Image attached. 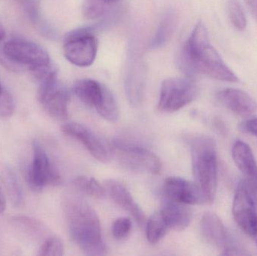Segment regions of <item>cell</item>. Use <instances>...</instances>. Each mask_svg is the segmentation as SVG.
<instances>
[{
	"instance_id": "484cf974",
	"label": "cell",
	"mask_w": 257,
	"mask_h": 256,
	"mask_svg": "<svg viewBox=\"0 0 257 256\" xmlns=\"http://www.w3.org/2000/svg\"><path fill=\"white\" fill-rule=\"evenodd\" d=\"M131 229L132 222L128 217L118 218L113 224V236L117 240H123L130 235Z\"/></svg>"
},
{
	"instance_id": "d6a6232c",
	"label": "cell",
	"mask_w": 257,
	"mask_h": 256,
	"mask_svg": "<svg viewBox=\"0 0 257 256\" xmlns=\"http://www.w3.org/2000/svg\"><path fill=\"white\" fill-rule=\"evenodd\" d=\"M255 238V240H256V245H257V235L256 236V237H254Z\"/></svg>"
},
{
	"instance_id": "d6986e66",
	"label": "cell",
	"mask_w": 257,
	"mask_h": 256,
	"mask_svg": "<svg viewBox=\"0 0 257 256\" xmlns=\"http://www.w3.org/2000/svg\"><path fill=\"white\" fill-rule=\"evenodd\" d=\"M167 222L161 210L154 212L147 222V238L150 243L160 242L169 231Z\"/></svg>"
},
{
	"instance_id": "4fadbf2b",
	"label": "cell",
	"mask_w": 257,
	"mask_h": 256,
	"mask_svg": "<svg viewBox=\"0 0 257 256\" xmlns=\"http://www.w3.org/2000/svg\"><path fill=\"white\" fill-rule=\"evenodd\" d=\"M104 187L111 200L130 213L139 225H143L145 223L146 218L143 210L136 202L127 187L123 183L118 180H108L105 181Z\"/></svg>"
},
{
	"instance_id": "30bf717a",
	"label": "cell",
	"mask_w": 257,
	"mask_h": 256,
	"mask_svg": "<svg viewBox=\"0 0 257 256\" xmlns=\"http://www.w3.org/2000/svg\"><path fill=\"white\" fill-rule=\"evenodd\" d=\"M33 163L26 170V180L33 191L39 192L47 185H58L61 177L47 154L37 141L33 143Z\"/></svg>"
},
{
	"instance_id": "9c48e42d",
	"label": "cell",
	"mask_w": 257,
	"mask_h": 256,
	"mask_svg": "<svg viewBox=\"0 0 257 256\" xmlns=\"http://www.w3.org/2000/svg\"><path fill=\"white\" fill-rule=\"evenodd\" d=\"M38 99L45 111L53 118L66 120L68 117L69 94L60 84L57 72L39 82Z\"/></svg>"
},
{
	"instance_id": "7c38bea8",
	"label": "cell",
	"mask_w": 257,
	"mask_h": 256,
	"mask_svg": "<svg viewBox=\"0 0 257 256\" xmlns=\"http://www.w3.org/2000/svg\"><path fill=\"white\" fill-rule=\"evenodd\" d=\"M163 192L168 200L187 204H205L203 192L195 182L177 177H168L164 182Z\"/></svg>"
},
{
	"instance_id": "e0dca14e",
	"label": "cell",
	"mask_w": 257,
	"mask_h": 256,
	"mask_svg": "<svg viewBox=\"0 0 257 256\" xmlns=\"http://www.w3.org/2000/svg\"><path fill=\"white\" fill-rule=\"evenodd\" d=\"M108 87L93 79H81L74 84L77 97L88 106L97 109L105 97Z\"/></svg>"
},
{
	"instance_id": "5bb4252c",
	"label": "cell",
	"mask_w": 257,
	"mask_h": 256,
	"mask_svg": "<svg viewBox=\"0 0 257 256\" xmlns=\"http://www.w3.org/2000/svg\"><path fill=\"white\" fill-rule=\"evenodd\" d=\"M216 98L226 109L238 115H251L257 110L256 101L242 90L224 89L217 92Z\"/></svg>"
},
{
	"instance_id": "7a4b0ae2",
	"label": "cell",
	"mask_w": 257,
	"mask_h": 256,
	"mask_svg": "<svg viewBox=\"0 0 257 256\" xmlns=\"http://www.w3.org/2000/svg\"><path fill=\"white\" fill-rule=\"evenodd\" d=\"M192 168L195 183L203 192L206 203L214 201L217 191V161L214 140L205 135L193 137L190 141Z\"/></svg>"
},
{
	"instance_id": "3957f363",
	"label": "cell",
	"mask_w": 257,
	"mask_h": 256,
	"mask_svg": "<svg viewBox=\"0 0 257 256\" xmlns=\"http://www.w3.org/2000/svg\"><path fill=\"white\" fill-rule=\"evenodd\" d=\"M178 64L181 70L190 78L203 75L225 82L236 83L239 81L211 45L196 53H188L182 49Z\"/></svg>"
},
{
	"instance_id": "277c9868",
	"label": "cell",
	"mask_w": 257,
	"mask_h": 256,
	"mask_svg": "<svg viewBox=\"0 0 257 256\" xmlns=\"http://www.w3.org/2000/svg\"><path fill=\"white\" fill-rule=\"evenodd\" d=\"M3 56L8 62L27 68L30 72L51 66L48 53L41 45L30 41L13 39L3 45Z\"/></svg>"
},
{
	"instance_id": "6da1fadb",
	"label": "cell",
	"mask_w": 257,
	"mask_h": 256,
	"mask_svg": "<svg viewBox=\"0 0 257 256\" xmlns=\"http://www.w3.org/2000/svg\"><path fill=\"white\" fill-rule=\"evenodd\" d=\"M69 235L87 255H103L106 246L102 228L94 209L81 197L66 195L63 201Z\"/></svg>"
},
{
	"instance_id": "8fae6325",
	"label": "cell",
	"mask_w": 257,
	"mask_h": 256,
	"mask_svg": "<svg viewBox=\"0 0 257 256\" xmlns=\"http://www.w3.org/2000/svg\"><path fill=\"white\" fill-rule=\"evenodd\" d=\"M62 132L80 141L98 161L102 162L109 161L111 155L109 147L87 126L77 123H66L62 126Z\"/></svg>"
},
{
	"instance_id": "ba28073f",
	"label": "cell",
	"mask_w": 257,
	"mask_h": 256,
	"mask_svg": "<svg viewBox=\"0 0 257 256\" xmlns=\"http://www.w3.org/2000/svg\"><path fill=\"white\" fill-rule=\"evenodd\" d=\"M237 225L247 235H257V197L245 180L237 185L232 207Z\"/></svg>"
},
{
	"instance_id": "ac0fdd59",
	"label": "cell",
	"mask_w": 257,
	"mask_h": 256,
	"mask_svg": "<svg viewBox=\"0 0 257 256\" xmlns=\"http://www.w3.org/2000/svg\"><path fill=\"white\" fill-rule=\"evenodd\" d=\"M167 222L169 229L183 231L190 225L191 210L187 204H181L168 200L160 209Z\"/></svg>"
},
{
	"instance_id": "5b68a950",
	"label": "cell",
	"mask_w": 257,
	"mask_h": 256,
	"mask_svg": "<svg viewBox=\"0 0 257 256\" xmlns=\"http://www.w3.org/2000/svg\"><path fill=\"white\" fill-rule=\"evenodd\" d=\"M199 90L193 80L172 78L164 80L160 87L158 109L163 112H175L196 99Z\"/></svg>"
},
{
	"instance_id": "83f0119b",
	"label": "cell",
	"mask_w": 257,
	"mask_h": 256,
	"mask_svg": "<svg viewBox=\"0 0 257 256\" xmlns=\"http://www.w3.org/2000/svg\"><path fill=\"white\" fill-rule=\"evenodd\" d=\"M239 129L244 133L250 134L257 138V118L249 119L240 123Z\"/></svg>"
},
{
	"instance_id": "d4e9b609",
	"label": "cell",
	"mask_w": 257,
	"mask_h": 256,
	"mask_svg": "<svg viewBox=\"0 0 257 256\" xmlns=\"http://www.w3.org/2000/svg\"><path fill=\"white\" fill-rule=\"evenodd\" d=\"M64 252V246L60 238L51 237L47 239L41 247L39 255L42 256H61Z\"/></svg>"
},
{
	"instance_id": "8992f818",
	"label": "cell",
	"mask_w": 257,
	"mask_h": 256,
	"mask_svg": "<svg viewBox=\"0 0 257 256\" xmlns=\"http://www.w3.org/2000/svg\"><path fill=\"white\" fill-rule=\"evenodd\" d=\"M113 152L120 165L130 171L151 174H158L161 171L162 163L158 156L145 147L117 140L113 143Z\"/></svg>"
},
{
	"instance_id": "ffe728a7",
	"label": "cell",
	"mask_w": 257,
	"mask_h": 256,
	"mask_svg": "<svg viewBox=\"0 0 257 256\" xmlns=\"http://www.w3.org/2000/svg\"><path fill=\"white\" fill-rule=\"evenodd\" d=\"M2 177L11 202L15 207L22 205L24 201L22 188L13 170L9 167H5Z\"/></svg>"
},
{
	"instance_id": "f546056e",
	"label": "cell",
	"mask_w": 257,
	"mask_h": 256,
	"mask_svg": "<svg viewBox=\"0 0 257 256\" xmlns=\"http://www.w3.org/2000/svg\"><path fill=\"white\" fill-rule=\"evenodd\" d=\"M3 90H4V88H3V85H2L1 82H0V93L3 91Z\"/></svg>"
},
{
	"instance_id": "2e32d148",
	"label": "cell",
	"mask_w": 257,
	"mask_h": 256,
	"mask_svg": "<svg viewBox=\"0 0 257 256\" xmlns=\"http://www.w3.org/2000/svg\"><path fill=\"white\" fill-rule=\"evenodd\" d=\"M200 230L206 243L221 252L224 250L230 237L217 214L211 212L205 213L201 219Z\"/></svg>"
},
{
	"instance_id": "cb8c5ba5",
	"label": "cell",
	"mask_w": 257,
	"mask_h": 256,
	"mask_svg": "<svg viewBox=\"0 0 257 256\" xmlns=\"http://www.w3.org/2000/svg\"><path fill=\"white\" fill-rule=\"evenodd\" d=\"M228 14L231 22L235 28L239 30H244L246 28L247 18L244 9L238 0H229Z\"/></svg>"
},
{
	"instance_id": "4dcf8cb0",
	"label": "cell",
	"mask_w": 257,
	"mask_h": 256,
	"mask_svg": "<svg viewBox=\"0 0 257 256\" xmlns=\"http://www.w3.org/2000/svg\"><path fill=\"white\" fill-rule=\"evenodd\" d=\"M107 1L111 4V3H114V2L117 1V0H107Z\"/></svg>"
},
{
	"instance_id": "603a6c76",
	"label": "cell",
	"mask_w": 257,
	"mask_h": 256,
	"mask_svg": "<svg viewBox=\"0 0 257 256\" xmlns=\"http://www.w3.org/2000/svg\"><path fill=\"white\" fill-rule=\"evenodd\" d=\"M111 3L107 0H84L82 14L87 20H95L102 17Z\"/></svg>"
},
{
	"instance_id": "7402d4cb",
	"label": "cell",
	"mask_w": 257,
	"mask_h": 256,
	"mask_svg": "<svg viewBox=\"0 0 257 256\" xmlns=\"http://www.w3.org/2000/svg\"><path fill=\"white\" fill-rule=\"evenodd\" d=\"M73 184L77 189L93 198H102L106 194L105 187L96 179L88 176H80L76 177L74 180Z\"/></svg>"
},
{
	"instance_id": "f1b7e54d",
	"label": "cell",
	"mask_w": 257,
	"mask_h": 256,
	"mask_svg": "<svg viewBox=\"0 0 257 256\" xmlns=\"http://www.w3.org/2000/svg\"><path fill=\"white\" fill-rule=\"evenodd\" d=\"M6 37V31H5L4 27L0 24V41L3 40Z\"/></svg>"
},
{
	"instance_id": "1f68e13d",
	"label": "cell",
	"mask_w": 257,
	"mask_h": 256,
	"mask_svg": "<svg viewBox=\"0 0 257 256\" xmlns=\"http://www.w3.org/2000/svg\"><path fill=\"white\" fill-rule=\"evenodd\" d=\"M4 198V197H3V193H2V192H1V189H0V199H1V198Z\"/></svg>"
},
{
	"instance_id": "4316f807",
	"label": "cell",
	"mask_w": 257,
	"mask_h": 256,
	"mask_svg": "<svg viewBox=\"0 0 257 256\" xmlns=\"http://www.w3.org/2000/svg\"><path fill=\"white\" fill-rule=\"evenodd\" d=\"M15 101L11 93L4 89L0 93V117H9L15 112Z\"/></svg>"
},
{
	"instance_id": "9a60e30c",
	"label": "cell",
	"mask_w": 257,
	"mask_h": 256,
	"mask_svg": "<svg viewBox=\"0 0 257 256\" xmlns=\"http://www.w3.org/2000/svg\"><path fill=\"white\" fill-rule=\"evenodd\" d=\"M232 156L257 197V162L250 146L242 141H235L232 148Z\"/></svg>"
},
{
	"instance_id": "44dd1931",
	"label": "cell",
	"mask_w": 257,
	"mask_h": 256,
	"mask_svg": "<svg viewBox=\"0 0 257 256\" xmlns=\"http://www.w3.org/2000/svg\"><path fill=\"white\" fill-rule=\"evenodd\" d=\"M15 226L33 238H39L45 233V227L40 221L27 216H18L12 218Z\"/></svg>"
},
{
	"instance_id": "52a82bcc",
	"label": "cell",
	"mask_w": 257,
	"mask_h": 256,
	"mask_svg": "<svg viewBox=\"0 0 257 256\" xmlns=\"http://www.w3.org/2000/svg\"><path fill=\"white\" fill-rule=\"evenodd\" d=\"M97 52V38L87 29L74 30L65 39V57L69 63L78 67L91 66L96 60Z\"/></svg>"
}]
</instances>
